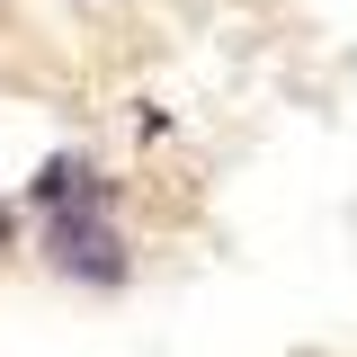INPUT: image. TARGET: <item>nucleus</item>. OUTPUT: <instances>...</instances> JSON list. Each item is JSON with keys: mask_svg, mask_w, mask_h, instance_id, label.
I'll return each instance as SVG.
<instances>
[{"mask_svg": "<svg viewBox=\"0 0 357 357\" xmlns=\"http://www.w3.org/2000/svg\"><path fill=\"white\" fill-rule=\"evenodd\" d=\"M54 259H63V268H89V277H116V268H126L107 223H72V215L54 223Z\"/></svg>", "mask_w": 357, "mask_h": 357, "instance_id": "obj_1", "label": "nucleus"}, {"mask_svg": "<svg viewBox=\"0 0 357 357\" xmlns=\"http://www.w3.org/2000/svg\"><path fill=\"white\" fill-rule=\"evenodd\" d=\"M0 241H9V215H0Z\"/></svg>", "mask_w": 357, "mask_h": 357, "instance_id": "obj_2", "label": "nucleus"}]
</instances>
